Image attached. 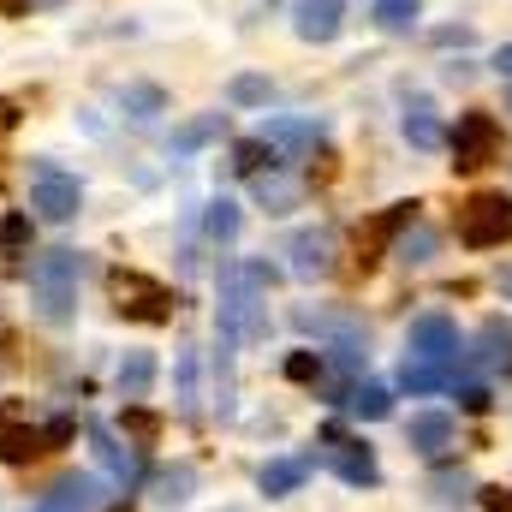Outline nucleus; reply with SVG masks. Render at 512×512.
I'll use <instances>...</instances> for the list:
<instances>
[{
	"mask_svg": "<svg viewBox=\"0 0 512 512\" xmlns=\"http://www.w3.org/2000/svg\"><path fill=\"white\" fill-rule=\"evenodd\" d=\"M495 72H501V78H512V42L501 48V54H495Z\"/></svg>",
	"mask_w": 512,
	"mask_h": 512,
	"instance_id": "obj_37",
	"label": "nucleus"
},
{
	"mask_svg": "<svg viewBox=\"0 0 512 512\" xmlns=\"http://www.w3.org/2000/svg\"><path fill=\"white\" fill-rule=\"evenodd\" d=\"M108 292H114V310L131 322H173V292L137 268H114L108 274Z\"/></svg>",
	"mask_w": 512,
	"mask_h": 512,
	"instance_id": "obj_3",
	"label": "nucleus"
},
{
	"mask_svg": "<svg viewBox=\"0 0 512 512\" xmlns=\"http://www.w3.org/2000/svg\"><path fill=\"white\" fill-rule=\"evenodd\" d=\"M90 441H96V459L108 465V477H114V483H126V489H131V477H137V453H131V447H120V441H114V435H108L102 423L90 429Z\"/></svg>",
	"mask_w": 512,
	"mask_h": 512,
	"instance_id": "obj_18",
	"label": "nucleus"
},
{
	"mask_svg": "<svg viewBox=\"0 0 512 512\" xmlns=\"http://www.w3.org/2000/svg\"><path fill=\"white\" fill-rule=\"evenodd\" d=\"M149 382H155V358H149V352H126V358H120V393H126V399H143Z\"/></svg>",
	"mask_w": 512,
	"mask_h": 512,
	"instance_id": "obj_22",
	"label": "nucleus"
},
{
	"mask_svg": "<svg viewBox=\"0 0 512 512\" xmlns=\"http://www.w3.org/2000/svg\"><path fill=\"white\" fill-rule=\"evenodd\" d=\"M405 137H411V149H441V143H447V131H441V120H435L429 102H417V108L405 114Z\"/></svg>",
	"mask_w": 512,
	"mask_h": 512,
	"instance_id": "obj_21",
	"label": "nucleus"
},
{
	"mask_svg": "<svg viewBox=\"0 0 512 512\" xmlns=\"http://www.w3.org/2000/svg\"><path fill=\"white\" fill-rule=\"evenodd\" d=\"M429 251H435V233H429V227L393 239V256H399V262H429Z\"/></svg>",
	"mask_w": 512,
	"mask_h": 512,
	"instance_id": "obj_29",
	"label": "nucleus"
},
{
	"mask_svg": "<svg viewBox=\"0 0 512 512\" xmlns=\"http://www.w3.org/2000/svg\"><path fill=\"white\" fill-rule=\"evenodd\" d=\"M477 364L512 376V322H483V334H477Z\"/></svg>",
	"mask_w": 512,
	"mask_h": 512,
	"instance_id": "obj_19",
	"label": "nucleus"
},
{
	"mask_svg": "<svg viewBox=\"0 0 512 512\" xmlns=\"http://www.w3.org/2000/svg\"><path fill=\"white\" fill-rule=\"evenodd\" d=\"M268 334V286H256L245 262H221V340L256 346Z\"/></svg>",
	"mask_w": 512,
	"mask_h": 512,
	"instance_id": "obj_1",
	"label": "nucleus"
},
{
	"mask_svg": "<svg viewBox=\"0 0 512 512\" xmlns=\"http://www.w3.org/2000/svg\"><path fill=\"white\" fill-rule=\"evenodd\" d=\"M334 256H340L334 227H304V233L292 239V274H298V280H328V274H334Z\"/></svg>",
	"mask_w": 512,
	"mask_h": 512,
	"instance_id": "obj_9",
	"label": "nucleus"
},
{
	"mask_svg": "<svg viewBox=\"0 0 512 512\" xmlns=\"http://www.w3.org/2000/svg\"><path fill=\"white\" fill-rule=\"evenodd\" d=\"M30 245V215H6L0 221V256H18Z\"/></svg>",
	"mask_w": 512,
	"mask_h": 512,
	"instance_id": "obj_30",
	"label": "nucleus"
},
{
	"mask_svg": "<svg viewBox=\"0 0 512 512\" xmlns=\"http://www.w3.org/2000/svg\"><path fill=\"white\" fill-rule=\"evenodd\" d=\"M227 96H233L239 108H256V102H268V78L245 72V78H233V84H227Z\"/></svg>",
	"mask_w": 512,
	"mask_h": 512,
	"instance_id": "obj_31",
	"label": "nucleus"
},
{
	"mask_svg": "<svg viewBox=\"0 0 512 512\" xmlns=\"http://www.w3.org/2000/svg\"><path fill=\"white\" fill-rule=\"evenodd\" d=\"M501 292H507V298H512V268H507V274H501Z\"/></svg>",
	"mask_w": 512,
	"mask_h": 512,
	"instance_id": "obj_39",
	"label": "nucleus"
},
{
	"mask_svg": "<svg viewBox=\"0 0 512 512\" xmlns=\"http://www.w3.org/2000/svg\"><path fill=\"white\" fill-rule=\"evenodd\" d=\"M322 441H328V465L340 471V483H352V489H376L382 483V465H376V453L364 441H346L340 429H328Z\"/></svg>",
	"mask_w": 512,
	"mask_h": 512,
	"instance_id": "obj_8",
	"label": "nucleus"
},
{
	"mask_svg": "<svg viewBox=\"0 0 512 512\" xmlns=\"http://www.w3.org/2000/svg\"><path fill=\"white\" fill-rule=\"evenodd\" d=\"M256 197H262V203H268V215H286V209H292V197H298V191H292V185H286V179H268V173H256Z\"/></svg>",
	"mask_w": 512,
	"mask_h": 512,
	"instance_id": "obj_28",
	"label": "nucleus"
},
{
	"mask_svg": "<svg viewBox=\"0 0 512 512\" xmlns=\"http://www.w3.org/2000/svg\"><path fill=\"white\" fill-rule=\"evenodd\" d=\"M292 322L304 334H316V340H334V346H370V328L358 316H346V310H310V304H298Z\"/></svg>",
	"mask_w": 512,
	"mask_h": 512,
	"instance_id": "obj_10",
	"label": "nucleus"
},
{
	"mask_svg": "<svg viewBox=\"0 0 512 512\" xmlns=\"http://www.w3.org/2000/svg\"><path fill=\"white\" fill-rule=\"evenodd\" d=\"M30 292H36V310L42 322H72L78 310V251H42L30 256Z\"/></svg>",
	"mask_w": 512,
	"mask_h": 512,
	"instance_id": "obj_2",
	"label": "nucleus"
},
{
	"mask_svg": "<svg viewBox=\"0 0 512 512\" xmlns=\"http://www.w3.org/2000/svg\"><path fill=\"white\" fill-rule=\"evenodd\" d=\"M447 376H453V370H435V364H417V358L399 364V387H405V393H435V387H447Z\"/></svg>",
	"mask_w": 512,
	"mask_h": 512,
	"instance_id": "obj_23",
	"label": "nucleus"
},
{
	"mask_svg": "<svg viewBox=\"0 0 512 512\" xmlns=\"http://www.w3.org/2000/svg\"><path fill=\"white\" fill-rule=\"evenodd\" d=\"M215 137H227V114H203V120H185V126L173 131V149H179V155H191V149H203V143H215Z\"/></svg>",
	"mask_w": 512,
	"mask_h": 512,
	"instance_id": "obj_20",
	"label": "nucleus"
},
{
	"mask_svg": "<svg viewBox=\"0 0 512 512\" xmlns=\"http://www.w3.org/2000/svg\"><path fill=\"white\" fill-rule=\"evenodd\" d=\"M36 453H48V435H42L18 405H0V459H6V465H30Z\"/></svg>",
	"mask_w": 512,
	"mask_h": 512,
	"instance_id": "obj_11",
	"label": "nucleus"
},
{
	"mask_svg": "<svg viewBox=\"0 0 512 512\" xmlns=\"http://www.w3.org/2000/svg\"><path fill=\"white\" fill-rule=\"evenodd\" d=\"M507 239H512V203L501 191H483L459 209V245L489 251V245H507Z\"/></svg>",
	"mask_w": 512,
	"mask_h": 512,
	"instance_id": "obj_5",
	"label": "nucleus"
},
{
	"mask_svg": "<svg viewBox=\"0 0 512 512\" xmlns=\"http://www.w3.org/2000/svg\"><path fill=\"white\" fill-rule=\"evenodd\" d=\"M191 489H197V471H191V465H173V471H161V477H155V495H161L167 507L191 501Z\"/></svg>",
	"mask_w": 512,
	"mask_h": 512,
	"instance_id": "obj_25",
	"label": "nucleus"
},
{
	"mask_svg": "<svg viewBox=\"0 0 512 512\" xmlns=\"http://www.w3.org/2000/svg\"><path fill=\"white\" fill-rule=\"evenodd\" d=\"M209 239H215V245H233V239H239V203H227V197L209 203Z\"/></svg>",
	"mask_w": 512,
	"mask_h": 512,
	"instance_id": "obj_26",
	"label": "nucleus"
},
{
	"mask_svg": "<svg viewBox=\"0 0 512 512\" xmlns=\"http://www.w3.org/2000/svg\"><path fill=\"white\" fill-rule=\"evenodd\" d=\"M405 358L435 364V370H459V328H453V316H441V310L417 316L411 340H405Z\"/></svg>",
	"mask_w": 512,
	"mask_h": 512,
	"instance_id": "obj_6",
	"label": "nucleus"
},
{
	"mask_svg": "<svg viewBox=\"0 0 512 512\" xmlns=\"http://www.w3.org/2000/svg\"><path fill=\"white\" fill-rule=\"evenodd\" d=\"M30 209H36L42 221L66 227V221L84 209V191H78V179H72V173H60L54 161H36V167H30Z\"/></svg>",
	"mask_w": 512,
	"mask_h": 512,
	"instance_id": "obj_4",
	"label": "nucleus"
},
{
	"mask_svg": "<svg viewBox=\"0 0 512 512\" xmlns=\"http://www.w3.org/2000/svg\"><path fill=\"white\" fill-rule=\"evenodd\" d=\"M322 370H328L322 352H292V358H286V376H292V382H322Z\"/></svg>",
	"mask_w": 512,
	"mask_h": 512,
	"instance_id": "obj_32",
	"label": "nucleus"
},
{
	"mask_svg": "<svg viewBox=\"0 0 512 512\" xmlns=\"http://www.w3.org/2000/svg\"><path fill=\"white\" fill-rule=\"evenodd\" d=\"M346 24V0H292V30L304 42H334Z\"/></svg>",
	"mask_w": 512,
	"mask_h": 512,
	"instance_id": "obj_13",
	"label": "nucleus"
},
{
	"mask_svg": "<svg viewBox=\"0 0 512 512\" xmlns=\"http://www.w3.org/2000/svg\"><path fill=\"white\" fill-rule=\"evenodd\" d=\"M334 405H346L352 417H364V423H382L387 411H393V393H387L382 382H352V387H340V399Z\"/></svg>",
	"mask_w": 512,
	"mask_h": 512,
	"instance_id": "obj_16",
	"label": "nucleus"
},
{
	"mask_svg": "<svg viewBox=\"0 0 512 512\" xmlns=\"http://www.w3.org/2000/svg\"><path fill=\"white\" fill-rule=\"evenodd\" d=\"M483 495V512H512V489H477Z\"/></svg>",
	"mask_w": 512,
	"mask_h": 512,
	"instance_id": "obj_36",
	"label": "nucleus"
},
{
	"mask_svg": "<svg viewBox=\"0 0 512 512\" xmlns=\"http://www.w3.org/2000/svg\"><path fill=\"white\" fill-rule=\"evenodd\" d=\"M24 6H30V0H0V12H24Z\"/></svg>",
	"mask_w": 512,
	"mask_h": 512,
	"instance_id": "obj_38",
	"label": "nucleus"
},
{
	"mask_svg": "<svg viewBox=\"0 0 512 512\" xmlns=\"http://www.w3.org/2000/svg\"><path fill=\"white\" fill-rule=\"evenodd\" d=\"M507 102H512V90H507Z\"/></svg>",
	"mask_w": 512,
	"mask_h": 512,
	"instance_id": "obj_40",
	"label": "nucleus"
},
{
	"mask_svg": "<svg viewBox=\"0 0 512 512\" xmlns=\"http://www.w3.org/2000/svg\"><path fill=\"white\" fill-rule=\"evenodd\" d=\"M262 161H268V167L280 161V155H274V149H268L262 137H251V143H239V149H233V167H239L245 179H256V173H262Z\"/></svg>",
	"mask_w": 512,
	"mask_h": 512,
	"instance_id": "obj_27",
	"label": "nucleus"
},
{
	"mask_svg": "<svg viewBox=\"0 0 512 512\" xmlns=\"http://www.w3.org/2000/svg\"><path fill=\"white\" fill-rule=\"evenodd\" d=\"M405 441H411V453H423V459H447V453H453V417H447V411H417L411 429H405Z\"/></svg>",
	"mask_w": 512,
	"mask_h": 512,
	"instance_id": "obj_15",
	"label": "nucleus"
},
{
	"mask_svg": "<svg viewBox=\"0 0 512 512\" xmlns=\"http://www.w3.org/2000/svg\"><path fill=\"white\" fill-rule=\"evenodd\" d=\"M304 477H310V459H268V465L256 471V489H262L268 501H280V495L304 489Z\"/></svg>",
	"mask_w": 512,
	"mask_h": 512,
	"instance_id": "obj_17",
	"label": "nucleus"
},
{
	"mask_svg": "<svg viewBox=\"0 0 512 512\" xmlns=\"http://www.w3.org/2000/svg\"><path fill=\"white\" fill-rule=\"evenodd\" d=\"M417 18H423V0H376V24L393 30V36H399V30H411Z\"/></svg>",
	"mask_w": 512,
	"mask_h": 512,
	"instance_id": "obj_24",
	"label": "nucleus"
},
{
	"mask_svg": "<svg viewBox=\"0 0 512 512\" xmlns=\"http://www.w3.org/2000/svg\"><path fill=\"white\" fill-rule=\"evenodd\" d=\"M262 143L274 155H286V161H304V155H316L322 126H310V120H262Z\"/></svg>",
	"mask_w": 512,
	"mask_h": 512,
	"instance_id": "obj_14",
	"label": "nucleus"
},
{
	"mask_svg": "<svg viewBox=\"0 0 512 512\" xmlns=\"http://www.w3.org/2000/svg\"><path fill=\"white\" fill-rule=\"evenodd\" d=\"M453 393H459V405H465V411H471V417H477V411H489V405H495V399H489V387H483V382H465V387H453Z\"/></svg>",
	"mask_w": 512,
	"mask_h": 512,
	"instance_id": "obj_35",
	"label": "nucleus"
},
{
	"mask_svg": "<svg viewBox=\"0 0 512 512\" xmlns=\"http://www.w3.org/2000/svg\"><path fill=\"white\" fill-rule=\"evenodd\" d=\"M102 507V477H90V471H66L42 501L30 512H96Z\"/></svg>",
	"mask_w": 512,
	"mask_h": 512,
	"instance_id": "obj_12",
	"label": "nucleus"
},
{
	"mask_svg": "<svg viewBox=\"0 0 512 512\" xmlns=\"http://www.w3.org/2000/svg\"><path fill=\"white\" fill-rule=\"evenodd\" d=\"M495 149H501V126H495V114H459V126H453V167H459V173L489 167Z\"/></svg>",
	"mask_w": 512,
	"mask_h": 512,
	"instance_id": "obj_7",
	"label": "nucleus"
},
{
	"mask_svg": "<svg viewBox=\"0 0 512 512\" xmlns=\"http://www.w3.org/2000/svg\"><path fill=\"white\" fill-rule=\"evenodd\" d=\"M465 489H471L465 471H435V495H441V501H465Z\"/></svg>",
	"mask_w": 512,
	"mask_h": 512,
	"instance_id": "obj_34",
	"label": "nucleus"
},
{
	"mask_svg": "<svg viewBox=\"0 0 512 512\" xmlns=\"http://www.w3.org/2000/svg\"><path fill=\"white\" fill-rule=\"evenodd\" d=\"M126 108L137 114V120L161 114V90H155V84H131V90H126Z\"/></svg>",
	"mask_w": 512,
	"mask_h": 512,
	"instance_id": "obj_33",
	"label": "nucleus"
}]
</instances>
